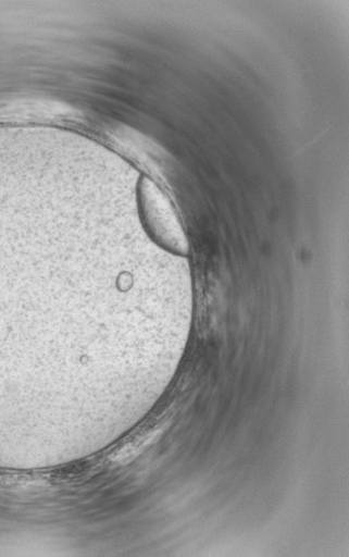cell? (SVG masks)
<instances>
[{
	"label": "cell",
	"mask_w": 349,
	"mask_h": 557,
	"mask_svg": "<svg viewBox=\"0 0 349 557\" xmlns=\"http://www.w3.org/2000/svg\"><path fill=\"white\" fill-rule=\"evenodd\" d=\"M138 201L153 237L174 252H185L187 240L170 201L150 180L138 185Z\"/></svg>",
	"instance_id": "1"
}]
</instances>
